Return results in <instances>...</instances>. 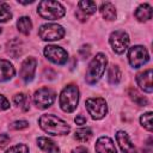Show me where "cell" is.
I'll list each match as a JSON object with an SVG mask.
<instances>
[{
	"mask_svg": "<svg viewBox=\"0 0 153 153\" xmlns=\"http://www.w3.org/2000/svg\"><path fill=\"white\" fill-rule=\"evenodd\" d=\"M135 17L139 22H147L152 18V7L148 4L140 5L135 11Z\"/></svg>",
	"mask_w": 153,
	"mask_h": 153,
	"instance_id": "obj_18",
	"label": "cell"
},
{
	"mask_svg": "<svg viewBox=\"0 0 153 153\" xmlns=\"http://www.w3.org/2000/svg\"><path fill=\"white\" fill-rule=\"evenodd\" d=\"M116 140H117V142L120 145V148L122 149L123 153H137L135 147H134V145L131 143V141H130V139H129V136H128V134L126 131H122V130L117 131Z\"/></svg>",
	"mask_w": 153,
	"mask_h": 153,
	"instance_id": "obj_14",
	"label": "cell"
},
{
	"mask_svg": "<svg viewBox=\"0 0 153 153\" xmlns=\"http://www.w3.org/2000/svg\"><path fill=\"white\" fill-rule=\"evenodd\" d=\"M96 152L97 153H117L114 141L108 136H102L96 142Z\"/></svg>",
	"mask_w": 153,
	"mask_h": 153,
	"instance_id": "obj_15",
	"label": "cell"
},
{
	"mask_svg": "<svg viewBox=\"0 0 153 153\" xmlns=\"http://www.w3.org/2000/svg\"><path fill=\"white\" fill-rule=\"evenodd\" d=\"M17 27L23 35H29L32 29V23L29 17H20L17 22Z\"/></svg>",
	"mask_w": 153,
	"mask_h": 153,
	"instance_id": "obj_22",
	"label": "cell"
},
{
	"mask_svg": "<svg viewBox=\"0 0 153 153\" xmlns=\"http://www.w3.org/2000/svg\"><path fill=\"white\" fill-rule=\"evenodd\" d=\"M39 127L50 135H66L69 133V126L51 114H44L39 117Z\"/></svg>",
	"mask_w": 153,
	"mask_h": 153,
	"instance_id": "obj_1",
	"label": "cell"
},
{
	"mask_svg": "<svg viewBox=\"0 0 153 153\" xmlns=\"http://www.w3.org/2000/svg\"><path fill=\"white\" fill-rule=\"evenodd\" d=\"M106 63H108V59L106 56L103 54V53H98L93 59L92 61L90 62L88 67H87V71H86V81L90 84V85H93L96 84L104 74L105 72V67H106Z\"/></svg>",
	"mask_w": 153,
	"mask_h": 153,
	"instance_id": "obj_2",
	"label": "cell"
},
{
	"mask_svg": "<svg viewBox=\"0 0 153 153\" xmlns=\"http://www.w3.org/2000/svg\"><path fill=\"white\" fill-rule=\"evenodd\" d=\"M10 108V102L6 99V97L0 94V111L2 110H7Z\"/></svg>",
	"mask_w": 153,
	"mask_h": 153,
	"instance_id": "obj_31",
	"label": "cell"
},
{
	"mask_svg": "<svg viewBox=\"0 0 153 153\" xmlns=\"http://www.w3.org/2000/svg\"><path fill=\"white\" fill-rule=\"evenodd\" d=\"M0 33H1V27H0Z\"/></svg>",
	"mask_w": 153,
	"mask_h": 153,
	"instance_id": "obj_35",
	"label": "cell"
},
{
	"mask_svg": "<svg viewBox=\"0 0 153 153\" xmlns=\"http://www.w3.org/2000/svg\"><path fill=\"white\" fill-rule=\"evenodd\" d=\"M37 12L38 14L48 20H55V19H60L65 16L66 10L65 7L57 2V1H51V0H44L41 1L38 4L37 7Z\"/></svg>",
	"mask_w": 153,
	"mask_h": 153,
	"instance_id": "obj_3",
	"label": "cell"
},
{
	"mask_svg": "<svg viewBox=\"0 0 153 153\" xmlns=\"http://www.w3.org/2000/svg\"><path fill=\"white\" fill-rule=\"evenodd\" d=\"M109 42L116 54H123L129 45V36L122 30H116L110 35Z\"/></svg>",
	"mask_w": 153,
	"mask_h": 153,
	"instance_id": "obj_8",
	"label": "cell"
},
{
	"mask_svg": "<svg viewBox=\"0 0 153 153\" xmlns=\"http://www.w3.org/2000/svg\"><path fill=\"white\" fill-rule=\"evenodd\" d=\"M136 82L140 86L141 90H143L147 93H151L153 91L152 86V69L148 68L136 75Z\"/></svg>",
	"mask_w": 153,
	"mask_h": 153,
	"instance_id": "obj_13",
	"label": "cell"
},
{
	"mask_svg": "<svg viewBox=\"0 0 153 153\" xmlns=\"http://www.w3.org/2000/svg\"><path fill=\"white\" fill-rule=\"evenodd\" d=\"M7 50L13 57H18L23 51V44L18 38H14L7 43Z\"/></svg>",
	"mask_w": 153,
	"mask_h": 153,
	"instance_id": "obj_21",
	"label": "cell"
},
{
	"mask_svg": "<svg viewBox=\"0 0 153 153\" xmlns=\"http://www.w3.org/2000/svg\"><path fill=\"white\" fill-rule=\"evenodd\" d=\"M128 60H129V63L131 67L139 68V67H141L148 62L149 55H148V51L145 47L134 45L128 51Z\"/></svg>",
	"mask_w": 153,
	"mask_h": 153,
	"instance_id": "obj_6",
	"label": "cell"
},
{
	"mask_svg": "<svg viewBox=\"0 0 153 153\" xmlns=\"http://www.w3.org/2000/svg\"><path fill=\"white\" fill-rule=\"evenodd\" d=\"M85 105L93 120H100L108 112V105L103 98H88Z\"/></svg>",
	"mask_w": 153,
	"mask_h": 153,
	"instance_id": "obj_5",
	"label": "cell"
},
{
	"mask_svg": "<svg viewBox=\"0 0 153 153\" xmlns=\"http://www.w3.org/2000/svg\"><path fill=\"white\" fill-rule=\"evenodd\" d=\"M38 35L43 41H56L65 36V29L59 24H44L39 27Z\"/></svg>",
	"mask_w": 153,
	"mask_h": 153,
	"instance_id": "obj_7",
	"label": "cell"
},
{
	"mask_svg": "<svg viewBox=\"0 0 153 153\" xmlns=\"http://www.w3.org/2000/svg\"><path fill=\"white\" fill-rule=\"evenodd\" d=\"M44 55L49 61L55 65H65L68 60L67 51L57 45H47L44 48Z\"/></svg>",
	"mask_w": 153,
	"mask_h": 153,
	"instance_id": "obj_10",
	"label": "cell"
},
{
	"mask_svg": "<svg viewBox=\"0 0 153 153\" xmlns=\"http://www.w3.org/2000/svg\"><path fill=\"white\" fill-rule=\"evenodd\" d=\"M37 145L45 153H59L60 152L59 146L48 137H38L37 139Z\"/></svg>",
	"mask_w": 153,
	"mask_h": 153,
	"instance_id": "obj_17",
	"label": "cell"
},
{
	"mask_svg": "<svg viewBox=\"0 0 153 153\" xmlns=\"http://www.w3.org/2000/svg\"><path fill=\"white\" fill-rule=\"evenodd\" d=\"M140 123L142 124V127L145 129H147L148 131H152L153 126H152V112H146L140 117Z\"/></svg>",
	"mask_w": 153,
	"mask_h": 153,
	"instance_id": "obj_27",
	"label": "cell"
},
{
	"mask_svg": "<svg viewBox=\"0 0 153 153\" xmlns=\"http://www.w3.org/2000/svg\"><path fill=\"white\" fill-rule=\"evenodd\" d=\"M13 102L17 106H19L23 111L29 110V98L25 93H18L13 97Z\"/></svg>",
	"mask_w": 153,
	"mask_h": 153,
	"instance_id": "obj_24",
	"label": "cell"
},
{
	"mask_svg": "<svg viewBox=\"0 0 153 153\" xmlns=\"http://www.w3.org/2000/svg\"><path fill=\"white\" fill-rule=\"evenodd\" d=\"M6 153H29V147L26 146V145H14V146H12V147H10L7 151H6Z\"/></svg>",
	"mask_w": 153,
	"mask_h": 153,
	"instance_id": "obj_28",
	"label": "cell"
},
{
	"mask_svg": "<svg viewBox=\"0 0 153 153\" xmlns=\"http://www.w3.org/2000/svg\"><path fill=\"white\" fill-rule=\"evenodd\" d=\"M72 153H88V151H87L85 147H82V146H79V147L74 148V149L72 151Z\"/></svg>",
	"mask_w": 153,
	"mask_h": 153,
	"instance_id": "obj_34",
	"label": "cell"
},
{
	"mask_svg": "<svg viewBox=\"0 0 153 153\" xmlns=\"http://www.w3.org/2000/svg\"><path fill=\"white\" fill-rule=\"evenodd\" d=\"M55 100V92L50 88L43 87L35 92L33 94V103L38 109H47L53 105Z\"/></svg>",
	"mask_w": 153,
	"mask_h": 153,
	"instance_id": "obj_9",
	"label": "cell"
},
{
	"mask_svg": "<svg viewBox=\"0 0 153 153\" xmlns=\"http://www.w3.org/2000/svg\"><path fill=\"white\" fill-rule=\"evenodd\" d=\"M79 54H80V56H81L82 59L88 57V56H90V54H91V48H90V45H88V44L82 45V47L79 49Z\"/></svg>",
	"mask_w": 153,
	"mask_h": 153,
	"instance_id": "obj_30",
	"label": "cell"
},
{
	"mask_svg": "<svg viewBox=\"0 0 153 153\" xmlns=\"http://www.w3.org/2000/svg\"><path fill=\"white\" fill-rule=\"evenodd\" d=\"M78 7H79V11L75 14H76V17L81 22H85V19L87 18V16L93 14L96 12V10H97L96 2L94 1H88V0L79 1L78 2Z\"/></svg>",
	"mask_w": 153,
	"mask_h": 153,
	"instance_id": "obj_12",
	"label": "cell"
},
{
	"mask_svg": "<svg viewBox=\"0 0 153 153\" xmlns=\"http://www.w3.org/2000/svg\"><path fill=\"white\" fill-rule=\"evenodd\" d=\"M11 18H12V13L8 5L5 2H0V23H5Z\"/></svg>",
	"mask_w": 153,
	"mask_h": 153,
	"instance_id": "obj_26",
	"label": "cell"
},
{
	"mask_svg": "<svg viewBox=\"0 0 153 153\" xmlns=\"http://www.w3.org/2000/svg\"><path fill=\"white\" fill-rule=\"evenodd\" d=\"M128 94H129L130 99H131L135 104H137V105H140V106H146V105L148 104L147 98H146V97H143V96H141V94H140L135 88H129Z\"/></svg>",
	"mask_w": 153,
	"mask_h": 153,
	"instance_id": "obj_23",
	"label": "cell"
},
{
	"mask_svg": "<svg viewBox=\"0 0 153 153\" xmlns=\"http://www.w3.org/2000/svg\"><path fill=\"white\" fill-rule=\"evenodd\" d=\"M74 121H75V123L76 124H85L86 123V117L84 116V115H78L75 118H74Z\"/></svg>",
	"mask_w": 153,
	"mask_h": 153,
	"instance_id": "obj_33",
	"label": "cell"
},
{
	"mask_svg": "<svg viewBox=\"0 0 153 153\" xmlns=\"http://www.w3.org/2000/svg\"><path fill=\"white\" fill-rule=\"evenodd\" d=\"M36 66H37V61L33 57H26L22 66H20V78L25 81V82H30L33 76H35V72H36Z\"/></svg>",
	"mask_w": 153,
	"mask_h": 153,
	"instance_id": "obj_11",
	"label": "cell"
},
{
	"mask_svg": "<svg viewBox=\"0 0 153 153\" xmlns=\"http://www.w3.org/2000/svg\"><path fill=\"white\" fill-rule=\"evenodd\" d=\"M16 74L14 67L7 60H0V81H7Z\"/></svg>",
	"mask_w": 153,
	"mask_h": 153,
	"instance_id": "obj_16",
	"label": "cell"
},
{
	"mask_svg": "<svg viewBox=\"0 0 153 153\" xmlns=\"http://www.w3.org/2000/svg\"><path fill=\"white\" fill-rule=\"evenodd\" d=\"M74 137L80 142H86L92 137V130L90 128H80L74 133Z\"/></svg>",
	"mask_w": 153,
	"mask_h": 153,
	"instance_id": "obj_25",
	"label": "cell"
},
{
	"mask_svg": "<svg viewBox=\"0 0 153 153\" xmlns=\"http://www.w3.org/2000/svg\"><path fill=\"white\" fill-rule=\"evenodd\" d=\"M100 13H102L103 18L106 20L116 19V8L111 2H103L100 6Z\"/></svg>",
	"mask_w": 153,
	"mask_h": 153,
	"instance_id": "obj_19",
	"label": "cell"
},
{
	"mask_svg": "<svg viewBox=\"0 0 153 153\" xmlns=\"http://www.w3.org/2000/svg\"><path fill=\"white\" fill-rule=\"evenodd\" d=\"M79 103L78 86L71 84L67 85L60 93V106L65 112H73Z\"/></svg>",
	"mask_w": 153,
	"mask_h": 153,
	"instance_id": "obj_4",
	"label": "cell"
},
{
	"mask_svg": "<svg viewBox=\"0 0 153 153\" xmlns=\"http://www.w3.org/2000/svg\"><path fill=\"white\" fill-rule=\"evenodd\" d=\"M27 127H29V123L26 121H14L10 126L11 129H16V130H22V129H25Z\"/></svg>",
	"mask_w": 153,
	"mask_h": 153,
	"instance_id": "obj_29",
	"label": "cell"
},
{
	"mask_svg": "<svg viewBox=\"0 0 153 153\" xmlns=\"http://www.w3.org/2000/svg\"><path fill=\"white\" fill-rule=\"evenodd\" d=\"M10 142V136L7 134H0V147H5Z\"/></svg>",
	"mask_w": 153,
	"mask_h": 153,
	"instance_id": "obj_32",
	"label": "cell"
},
{
	"mask_svg": "<svg viewBox=\"0 0 153 153\" xmlns=\"http://www.w3.org/2000/svg\"><path fill=\"white\" fill-rule=\"evenodd\" d=\"M121 78H122V73L120 67L117 65H111L108 69V81L111 85H117L121 81Z\"/></svg>",
	"mask_w": 153,
	"mask_h": 153,
	"instance_id": "obj_20",
	"label": "cell"
}]
</instances>
